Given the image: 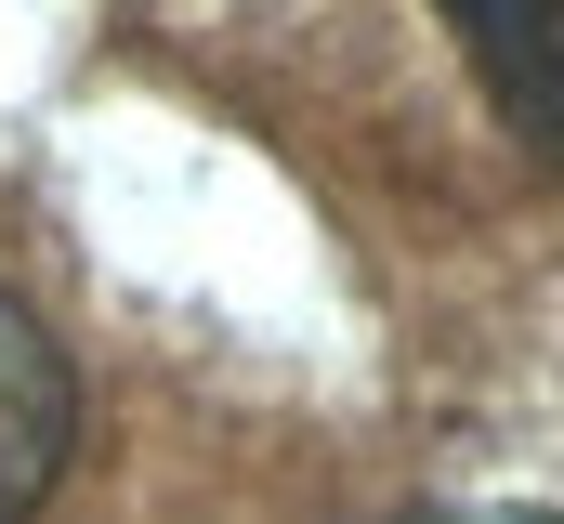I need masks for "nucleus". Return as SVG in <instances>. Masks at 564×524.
I'll list each match as a JSON object with an SVG mask.
<instances>
[{"instance_id":"f257e3e1","label":"nucleus","mask_w":564,"mask_h":524,"mask_svg":"<svg viewBox=\"0 0 564 524\" xmlns=\"http://www.w3.org/2000/svg\"><path fill=\"white\" fill-rule=\"evenodd\" d=\"M66 446H79V381L53 354V328L26 302H0V524H26L53 499Z\"/></svg>"},{"instance_id":"f03ea898","label":"nucleus","mask_w":564,"mask_h":524,"mask_svg":"<svg viewBox=\"0 0 564 524\" xmlns=\"http://www.w3.org/2000/svg\"><path fill=\"white\" fill-rule=\"evenodd\" d=\"M446 26H459L486 106L512 119V144L564 157V0H446Z\"/></svg>"}]
</instances>
